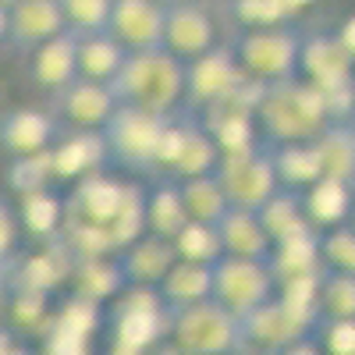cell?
<instances>
[{
	"label": "cell",
	"mask_w": 355,
	"mask_h": 355,
	"mask_svg": "<svg viewBox=\"0 0 355 355\" xmlns=\"http://www.w3.org/2000/svg\"><path fill=\"white\" fill-rule=\"evenodd\" d=\"M256 121H259V135L266 146H291V142L320 139L334 117L320 89L299 75V78L263 85Z\"/></svg>",
	"instance_id": "obj_1"
},
{
	"label": "cell",
	"mask_w": 355,
	"mask_h": 355,
	"mask_svg": "<svg viewBox=\"0 0 355 355\" xmlns=\"http://www.w3.org/2000/svg\"><path fill=\"white\" fill-rule=\"evenodd\" d=\"M114 93L128 107H142L171 117L174 107L185 100V61L167 46L132 50L121 75L114 78Z\"/></svg>",
	"instance_id": "obj_2"
},
{
	"label": "cell",
	"mask_w": 355,
	"mask_h": 355,
	"mask_svg": "<svg viewBox=\"0 0 355 355\" xmlns=\"http://www.w3.org/2000/svg\"><path fill=\"white\" fill-rule=\"evenodd\" d=\"M302 46L306 36L291 21L263 25V28H239L234 36V57L249 78L270 85L302 75Z\"/></svg>",
	"instance_id": "obj_3"
},
{
	"label": "cell",
	"mask_w": 355,
	"mask_h": 355,
	"mask_svg": "<svg viewBox=\"0 0 355 355\" xmlns=\"http://www.w3.org/2000/svg\"><path fill=\"white\" fill-rule=\"evenodd\" d=\"M167 128V117L142 110V107H128L121 103L117 114L103 128V142H107V157L114 167H125L135 174H157V160H160V139Z\"/></svg>",
	"instance_id": "obj_4"
},
{
	"label": "cell",
	"mask_w": 355,
	"mask_h": 355,
	"mask_svg": "<svg viewBox=\"0 0 355 355\" xmlns=\"http://www.w3.org/2000/svg\"><path fill=\"white\" fill-rule=\"evenodd\" d=\"M167 338L182 345L189 355H231L242 338V320L217 299L196 302L189 309L171 313V331Z\"/></svg>",
	"instance_id": "obj_5"
},
{
	"label": "cell",
	"mask_w": 355,
	"mask_h": 355,
	"mask_svg": "<svg viewBox=\"0 0 355 355\" xmlns=\"http://www.w3.org/2000/svg\"><path fill=\"white\" fill-rule=\"evenodd\" d=\"M217 182L224 185V196L234 210H263V202L281 189V174L274 164V150L266 142L252 150L224 153L217 167Z\"/></svg>",
	"instance_id": "obj_6"
},
{
	"label": "cell",
	"mask_w": 355,
	"mask_h": 355,
	"mask_svg": "<svg viewBox=\"0 0 355 355\" xmlns=\"http://www.w3.org/2000/svg\"><path fill=\"white\" fill-rule=\"evenodd\" d=\"M214 299L227 306L239 320L256 313L270 299H277V277L270 263L263 259H242V256H224L214 263Z\"/></svg>",
	"instance_id": "obj_7"
},
{
	"label": "cell",
	"mask_w": 355,
	"mask_h": 355,
	"mask_svg": "<svg viewBox=\"0 0 355 355\" xmlns=\"http://www.w3.org/2000/svg\"><path fill=\"white\" fill-rule=\"evenodd\" d=\"M114 341L132 345V348H146L160 345L171 331V309L164 302L160 288L150 284H128L121 295H117L114 306Z\"/></svg>",
	"instance_id": "obj_8"
},
{
	"label": "cell",
	"mask_w": 355,
	"mask_h": 355,
	"mask_svg": "<svg viewBox=\"0 0 355 355\" xmlns=\"http://www.w3.org/2000/svg\"><path fill=\"white\" fill-rule=\"evenodd\" d=\"M117 107H121V100H117L114 85L93 78H75L61 93L50 96V114L75 132H103Z\"/></svg>",
	"instance_id": "obj_9"
},
{
	"label": "cell",
	"mask_w": 355,
	"mask_h": 355,
	"mask_svg": "<svg viewBox=\"0 0 355 355\" xmlns=\"http://www.w3.org/2000/svg\"><path fill=\"white\" fill-rule=\"evenodd\" d=\"M0 25H4V46L15 53H33L53 36L68 33L61 0H15L11 8H0Z\"/></svg>",
	"instance_id": "obj_10"
},
{
	"label": "cell",
	"mask_w": 355,
	"mask_h": 355,
	"mask_svg": "<svg viewBox=\"0 0 355 355\" xmlns=\"http://www.w3.org/2000/svg\"><path fill=\"white\" fill-rule=\"evenodd\" d=\"M245 68L239 64L234 50L227 46H214L210 53L196 57L185 64V100L199 110H206L210 103H217L220 96H227L231 89H239L245 82Z\"/></svg>",
	"instance_id": "obj_11"
},
{
	"label": "cell",
	"mask_w": 355,
	"mask_h": 355,
	"mask_svg": "<svg viewBox=\"0 0 355 355\" xmlns=\"http://www.w3.org/2000/svg\"><path fill=\"white\" fill-rule=\"evenodd\" d=\"M61 142V121L46 110L36 107H11L0 117V146L4 153L15 157H36L46 153Z\"/></svg>",
	"instance_id": "obj_12"
},
{
	"label": "cell",
	"mask_w": 355,
	"mask_h": 355,
	"mask_svg": "<svg viewBox=\"0 0 355 355\" xmlns=\"http://www.w3.org/2000/svg\"><path fill=\"white\" fill-rule=\"evenodd\" d=\"M164 28H167V8L160 0H114L107 33L128 53L164 46Z\"/></svg>",
	"instance_id": "obj_13"
},
{
	"label": "cell",
	"mask_w": 355,
	"mask_h": 355,
	"mask_svg": "<svg viewBox=\"0 0 355 355\" xmlns=\"http://www.w3.org/2000/svg\"><path fill=\"white\" fill-rule=\"evenodd\" d=\"M309 331H313V323L302 320L281 299H270L266 306H259L256 313H249L242 320V338L249 345H256V348H266L270 355L284 352L288 345H295L299 338H309Z\"/></svg>",
	"instance_id": "obj_14"
},
{
	"label": "cell",
	"mask_w": 355,
	"mask_h": 355,
	"mask_svg": "<svg viewBox=\"0 0 355 355\" xmlns=\"http://www.w3.org/2000/svg\"><path fill=\"white\" fill-rule=\"evenodd\" d=\"M302 78L313 82L320 93H338L355 85V57L334 36H309L302 46Z\"/></svg>",
	"instance_id": "obj_15"
},
{
	"label": "cell",
	"mask_w": 355,
	"mask_h": 355,
	"mask_svg": "<svg viewBox=\"0 0 355 355\" xmlns=\"http://www.w3.org/2000/svg\"><path fill=\"white\" fill-rule=\"evenodd\" d=\"M164 46L182 57V61H196V57L210 53L217 46V28L214 18L206 15L196 0L192 4H174L167 8V28H164Z\"/></svg>",
	"instance_id": "obj_16"
},
{
	"label": "cell",
	"mask_w": 355,
	"mask_h": 355,
	"mask_svg": "<svg viewBox=\"0 0 355 355\" xmlns=\"http://www.w3.org/2000/svg\"><path fill=\"white\" fill-rule=\"evenodd\" d=\"M28 78L36 89H43L46 96L61 93L64 85H71L78 78V36L75 33H61L50 43L36 46L28 53Z\"/></svg>",
	"instance_id": "obj_17"
},
{
	"label": "cell",
	"mask_w": 355,
	"mask_h": 355,
	"mask_svg": "<svg viewBox=\"0 0 355 355\" xmlns=\"http://www.w3.org/2000/svg\"><path fill=\"white\" fill-rule=\"evenodd\" d=\"M117 256H121L128 284H150V288H160L164 277L171 274V266L178 263L174 242L160 239V234H150V231H146L139 242H132L128 249H121Z\"/></svg>",
	"instance_id": "obj_18"
},
{
	"label": "cell",
	"mask_w": 355,
	"mask_h": 355,
	"mask_svg": "<svg viewBox=\"0 0 355 355\" xmlns=\"http://www.w3.org/2000/svg\"><path fill=\"white\" fill-rule=\"evenodd\" d=\"M103 164H110L103 132H71L53 146V178H64V182H82Z\"/></svg>",
	"instance_id": "obj_19"
},
{
	"label": "cell",
	"mask_w": 355,
	"mask_h": 355,
	"mask_svg": "<svg viewBox=\"0 0 355 355\" xmlns=\"http://www.w3.org/2000/svg\"><path fill=\"white\" fill-rule=\"evenodd\" d=\"M220 239H224V252L227 256H242V259H263L270 263L274 256V239L266 234L263 220L256 210H231L220 217Z\"/></svg>",
	"instance_id": "obj_20"
},
{
	"label": "cell",
	"mask_w": 355,
	"mask_h": 355,
	"mask_svg": "<svg viewBox=\"0 0 355 355\" xmlns=\"http://www.w3.org/2000/svg\"><path fill=\"white\" fill-rule=\"evenodd\" d=\"M189 206H185V196H182V185L174 178H157V185L146 192V231L150 234H160V239H178L189 224Z\"/></svg>",
	"instance_id": "obj_21"
},
{
	"label": "cell",
	"mask_w": 355,
	"mask_h": 355,
	"mask_svg": "<svg viewBox=\"0 0 355 355\" xmlns=\"http://www.w3.org/2000/svg\"><path fill=\"white\" fill-rule=\"evenodd\" d=\"M160 295H164V302H167L171 313L214 299V263L178 259L171 266V274L164 277V284H160Z\"/></svg>",
	"instance_id": "obj_22"
},
{
	"label": "cell",
	"mask_w": 355,
	"mask_h": 355,
	"mask_svg": "<svg viewBox=\"0 0 355 355\" xmlns=\"http://www.w3.org/2000/svg\"><path fill=\"white\" fill-rule=\"evenodd\" d=\"M71 284L78 295L85 299H96V302H107V299H117L125 288H128V277H125V266H121V256H89V259H75V270H71Z\"/></svg>",
	"instance_id": "obj_23"
},
{
	"label": "cell",
	"mask_w": 355,
	"mask_h": 355,
	"mask_svg": "<svg viewBox=\"0 0 355 355\" xmlns=\"http://www.w3.org/2000/svg\"><path fill=\"white\" fill-rule=\"evenodd\" d=\"M302 199H306V214H309L313 227L327 231V227L348 224L352 202H355V185L338 182V178H320V182H313L302 192Z\"/></svg>",
	"instance_id": "obj_24"
},
{
	"label": "cell",
	"mask_w": 355,
	"mask_h": 355,
	"mask_svg": "<svg viewBox=\"0 0 355 355\" xmlns=\"http://www.w3.org/2000/svg\"><path fill=\"white\" fill-rule=\"evenodd\" d=\"M220 157H224V153H220L217 139L202 128V121H196V117H192L189 135H185L182 150H178V157L171 160V167H167V174H164V178H174V182H189V178L217 174Z\"/></svg>",
	"instance_id": "obj_25"
},
{
	"label": "cell",
	"mask_w": 355,
	"mask_h": 355,
	"mask_svg": "<svg viewBox=\"0 0 355 355\" xmlns=\"http://www.w3.org/2000/svg\"><path fill=\"white\" fill-rule=\"evenodd\" d=\"M270 270H274L277 284L291 281V277H309V274L327 270L323 266V252H320V227H309L288 242H277L274 256H270Z\"/></svg>",
	"instance_id": "obj_26"
},
{
	"label": "cell",
	"mask_w": 355,
	"mask_h": 355,
	"mask_svg": "<svg viewBox=\"0 0 355 355\" xmlns=\"http://www.w3.org/2000/svg\"><path fill=\"white\" fill-rule=\"evenodd\" d=\"M313 150L323 178L355 185V121H331L327 132L313 139Z\"/></svg>",
	"instance_id": "obj_27"
},
{
	"label": "cell",
	"mask_w": 355,
	"mask_h": 355,
	"mask_svg": "<svg viewBox=\"0 0 355 355\" xmlns=\"http://www.w3.org/2000/svg\"><path fill=\"white\" fill-rule=\"evenodd\" d=\"M125 61H128V50L117 43L107 28L103 33L78 36V78H93V82L114 85V78L125 68Z\"/></svg>",
	"instance_id": "obj_28"
},
{
	"label": "cell",
	"mask_w": 355,
	"mask_h": 355,
	"mask_svg": "<svg viewBox=\"0 0 355 355\" xmlns=\"http://www.w3.org/2000/svg\"><path fill=\"white\" fill-rule=\"evenodd\" d=\"M259 220H263L266 234L274 239V245H277V242H288V239H295V234H302V231L313 227V220H309V214H306L302 192H299V189H284V185L263 202Z\"/></svg>",
	"instance_id": "obj_29"
},
{
	"label": "cell",
	"mask_w": 355,
	"mask_h": 355,
	"mask_svg": "<svg viewBox=\"0 0 355 355\" xmlns=\"http://www.w3.org/2000/svg\"><path fill=\"white\" fill-rule=\"evenodd\" d=\"M18 217H21V227L33 234L40 245L46 242H57L64 234V224H68V202H61L53 192H33V196H21L18 199Z\"/></svg>",
	"instance_id": "obj_30"
},
{
	"label": "cell",
	"mask_w": 355,
	"mask_h": 355,
	"mask_svg": "<svg viewBox=\"0 0 355 355\" xmlns=\"http://www.w3.org/2000/svg\"><path fill=\"white\" fill-rule=\"evenodd\" d=\"M270 150H274V164H277V174H281V185H284V189H299V192H306L313 182H320V178H323L313 142L270 146Z\"/></svg>",
	"instance_id": "obj_31"
},
{
	"label": "cell",
	"mask_w": 355,
	"mask_h": 355,
	"mask_svg": "<svg viewBox=\"0 0 355 355\" xmlns=\"http://www.w3.org/2000/svg\"><path fill=\"white\" fill-rule=\"evenodd\" d=\"M189 206V217L202 220V224H220V217L231 210V202L224 196V185L217 182V174H202V178H189V182H178Z\"/></svg>",
	"instance_id": "obj_32"
},
{
	"label": "cell",
	"mask_w": 355,
	"mask_h": 355,
	"mask_svg": "<svg viewBox=\"0 0 355 355\" xmlns=\"http://www.w3.org/2000/svg\"><path fill=\"white\" fill-rule=\"evenodd\" d=\"M178 259H192V263H217L224 259V239L217 224H202V220H189L185 231L174 239Z\"/></svg>",
	"instance_id": "obj_33"
},
{
	"label": "cell",
	"mask_w": 355,
	"mask_h": 355,
	"mask_svg": "<svg viewBox=\"0 0 355 355\" xmlns=\"http://www.w3.org/2000/svg\"><path fill=\"white\" fill-rule=\"evenodd\" d=\"M11 299H8V327L15 331H40L46 323V299L50 291H40V288H25V284H8Z\"/></svg>",
	"instance_id": "obj_34"
},
{
	"label": "cell",
	"mask_w": 355,
	"mask_h": 355,
	"mask_svg": "<svg viewBox=\"0 0 355 355\" xmlns=\"http://www.w3.org/2000/svg\"><path fill=\"white\" fill-rule=\"evenodd\" d=\"M320 320H355V274L323 270Z\"/></svg>",
	"instance_id": "obj_35"
},
{
	"label": "cell",
	"mask_w": 355,
	"mask_h": 355,
	"mask_svg": "<svg viewBox=\"0 0 355 355\" xmlns=\"http://www.w3.org/2000/svg\"><path fill=\"white\" fill-rule=\"evenodd\" d=\"M50 178H53V150L36 157H15L8 167V189L15 199H21V196L43 192Z\"/></svg>",
	"instance_id": "obj_36"
},
{
	"label": "cell",
	"mask_w": 355,
	"mask_h": 355,
	"mask_svg": "<svg viewBox=\"0 0 355 355\" xmlns=\"http://www.w3.org/2000/svg\"><path fill=\"white\" fill-rule=\"evenodd\" d=\"M61 11L68 21V33L89 36V33H103L110 25L114 0H61Z\"/></svg>",
	"instance_id": "obj_37"
},
{
	"label": "cell",
	"mask_w": 355,
	"mask_h": 355,
	"mask_svg": "<svg viewBox=\"0 0 355 355\" xmlns=\"http://www.w3.org/2000/svg\"><path fill=\"white\" fill-rule=\"evenodd\" d=\"M320 252H323V266L327 270L355 274V227L338 224V227L320 231Z\"/></svg>",
	"instance_id": "obj_38"
},
{
	"label": "cell",
	"mask_w": 355,
	"mask_h": 355,
	"mask_svg": "<svg viewBox=\"0 0 355 355\" xmlns=\"http://www.w3.org/2000/svg\"><path fill=\"white\" fill-rule=\"evenodd\" d=\"M231 15L239 21V28H263V25L291 21V8L284 0H234Z\"/></svg>",
	"instance_id": "obj_39"
},
{
	"label": "cell",
	"mask_w": 355,
	"mask_h": 355,
	"mask_svg": "<svg viewBox=\"0 0 355 355\" xmlns=\"http://www.w3.org/2000/svg\"><path fill=\"white\" fill-rule=\"evenodd\" d=\"M316 327L327 355H355V320H320Z\"/></svg>",
	"instance_id": "obj_40"
},
{
	"label": "cell",
	"mask_w": 355,
	"mask_h": 355,
	"mask_svg": "<svg viewBox=\"0 0 355 355\" xmlns=\"http://www.w3.org/2000/svg\"><path fill=\"white\" fill-rule=\"evenodd\" d=\"M18 227H21V217L18 210L4 199L0 202V256H4V266L15 259V249H18Z\"/></svg>",
	"instance_id": "obj_41"
},
{
	"label": "cell",
	"mask_w": 355,
	"mask_h": 355,
	"mask_svg": "<svg viewBox=\"0 0 355 355\" xmlns=\"http://www.w3.org/2000/svg\"><path fill=\"white\" fill-rule=\"evenodd\" d=\"M0 355H36V348L21 338V331L4 327L0 331Z\"/></svg>",
	"instance_id": "obj_42"
},
{
	"label": "cell",
	"mask_w": 355,
	"mask_h": 355,
	"mask_svg": "<svg viewBox=\"0 0 355 355\" xmlns=\"http://www.w3.org/2000/svg\"><path fill=\"white\" fill-rule=\"evenodd\" d=\"M277 355H327V352H323V345L313 341V338H299L295 345H288V348L277 352Z\"/></svg>",
	"instance_id": "obj_43"
},
{
	"label": "cell",
	"mask_w": 355,
	"mask_h": 355,
	"mask_svg": "<svg viewBox=\"0 0 355 355\" xmlns=\"http://www.w3.org/2000/svg\"><path fill=\"white\" fill-rule=\"evenodd\" d=\"M338 40H341V43H345V50L355 57V15L341 21V28H338Z\"/></svg>",
	"instance_id": "obj_44"
},
{
	"label": "cell",
	"mask_w": 355,
	"mask_h": 355,
	"mask_svg": "<svg viewBox=\"0 0 355 355\" xmlns=\"http://www.w3.org/2000/svg\"><path fill=\"white\" fill-rule=\"evenodd\" d=\"M150 355H189V352H185L182 345H174L171 338H164L160 345H153V348H150Z\"/></svg>",
	"instance_id": "obj_45"
},
{
	"label": "cell",
	"mask_w": 355,
	"mask_h": 355,
	"mask_svg": "<svg viewBox=\"0 0 355 355\" xmlns=\"http://www.w3.org/2000/svg\"><path fill=\"white\" fill-rule=\"evenodd\" d=\"M103 355H150V352H146V348H132V345H121V341H114Z\"/></svg>",
	"instance_id": "obj_46"
},
{
	"label": "cell",
	"mask_w": 355,
	"mask_h": 355,
	"mask_svg": "<svg viewBox=\"0 0 355 355\" xmlns=\"http://www.w3.org/2000/svg\"><path fill=\"white\" fill-rule=\"evenodd\" d=\"M284 4H288V8H291V15H295V11H302V8H309L313 0H284Z\"/></svg>",
	"instance_id": "obj_47"
},
{
	"label": "cell",
	"mask_w": 355,
	"mask_h": 355,
	"mask_svg": "<svg viewBox=\"0 0 355 355\" xmlns=\"http://www.w3.org/2000/svg\"><path fill=\"white\" fill-rule=\"evenodd\" d=\"M164 8H174V4H192V0H160Z\"/></svg>",
	"instance_id": "obj_48"
},
{
	"label": "cell",
	"mask_w": 355,
	"mask_h": 355,
	"mask_svg": "<svg viewBox=\"0 0 355 355\" xmlns=\"http://www.w3.org/2000/svg\"><path fill=\"white\" fill-rule=\"evenodd\" d=\"M348 224H352V227H355V202H352V217H348Z\"/></svg>",
	"instance_id": "obj_49"
}]
</instances>
